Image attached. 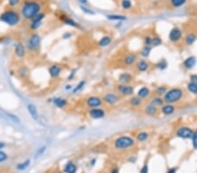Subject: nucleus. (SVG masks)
<instances>
[{
  "instance_id": "obj_1",
  "label": "nucleus",
  "mask_w": 197,
  "mask_h": 173,
  "mask_svg": "<svg viewBox=\"0 0 197 173\" xmlns=\"http://www.w3.org/2000/svg\"><path fill=\"white\" fill-rule=\"evenodd\" d=\"M42 5L36 0H26L20 8V16L25 20L31 21L35 16L41 12Z\"/></svg>"
},
{
  "instance_id": "obj_2",
  "label": "nucleus",
  "mask_w": 197,
  "mask_h": 173,
  "mask_svg": "<svg viewBox=\"0 0 197 173\" xmlns=\"http://www.w3.org/2000/svg\"><path fill=\"white\" fill-rule=\"evenodd\" d=\"M21 20L20 13L14 9H7L0 14V21L7 26H17Z\"/></svg>"
},
{
  "instance_id": "obj_3",
  "label": "nucleus",
  "mask_w": 197,
  "mask_h": 173,
  "mask_svg": "<svg viewBox=\"0 0 197 173\" xmlns=\"http://www.w3.org/2000/svg\"><path fill=\"white\" fill-rule=\"evenodd\" d=\"M184 96V91L180 87H173L168 89L166 93L163 95V100L166 103L174 104L179 102Z\"/></svg>"
},
{
  "instance_id": "obj_4",
  "label": "nucleus",
  "mask_w": 197,
  "mask_h": 173,
  "mask_svg": "<svg viewBox=\"0 0 197 173\" xmlns=\"http://www.w3.org/2000/svg\"><path fill=\"white\" fill-rule=\"evenodd\" d=\"M26 50L30 53H36L41 46V37L37 32H32L26 41Z\"/></svg>"
},
{
  "instance_id": "obj_5",
  "label": "nucleus",
  "mask_w": 197,
  "mask_h": 173,
  "mask_svg": "<svg viewBox=\"0 0 197 173\" xmlns=\"http://www.w3.org/2000/svg\"><path fill=\"white\" fill-rule=\"evenodd\" d=\"M135 145V140L129 136H122L118 137L114 142V146L118 150L129 149Z\"/></svg>"
},
{
  "instance_id": "obj_6",
  "label": "nucleus",
  "mask_w": 197,
  "mask_h": 173,
  "mask_svg": "<svg viewBox=\"0 0 197 173\" xmlns=\"http://www.w3.org/2000/svg\"><path fill=\"white\" fill-rule=\"evenodd\" d=\"M194 129L187 126H181L176 129L175 136L182 139H191L194 135Z\"/></svg>"
},
{
  "instance_id": "obj_7",
  "label": "nucleus",
  "mask_w": 197,
  "mask_h": 173,
  "mask_svg": "<svg viewBox=\"0 0 197 173\" xmlns=\"http://www.w3.org/2000/svg\"><path fill=\"white\" fill-rule=\"evenodd\" d=\"M46 18V14L43 13V12H41L39 13L38 15L35 16L31 20V23L29 25V28L30 30L35 32L37 31L41 26L42 23H43V20L45 19Z\"/></svg>"
},
{
  "instance_id": "obj_8",
  "label": "nucleus",
  "mask_w": 197,
  "mask_h": 173,
  "mask_svg": "<svg viewBox=\"0 0 197 173\" xmlns=\"http://www.w3.org/2000/svg\"><path fill=\"white\" fill-rule=\"evenodd\" d=\"M182 39V31L179 27H173L172 28L169 33H168V40L171 41L172 43H177Z\"/></svg>"
},
{
  "instance_id": "obj_9",
  "label": "nucleus",
  "mask_w": 197,
  "mask_h": 173,
  "mask_svg": "<svg viewBox=\"0 0 197 173\" xmlns=\"http://www.w3.org/2000/svg\"><path fill=\"white\" fill-rule=\"evenodd\" d=\"M103 99L96 95H90L85 100V103L89 108H100L103 105Z\"/></svg>"
},
{
  "instance_id": "obj_10",
  "label": "nucleus",
  "mask_w": 197,
  "mask_h": 173,
  "mask_svg": "<svg viewBox=\"0 0 197 173\" xmlns=\"http://www.w3.org/2000/svg\"><path fill=\"white\" fill-rule=\"evenodd\" d=\"M26 45L23 42H18L16 43L14 46V55H15L18 59H24L26 55Z\"/></svg>"
},
{
  "instance_id": "obj_11",
  "label": "nucleus",
  "mask_w": 197,
  "mask_h": 173,
  "mask_svg": "<svg viewBox=\"0 0 197 173\" xmlns=\"http://www.w3.org/2000/svg\"><path fill=\"white\" fill-rule=\"evenodd\" d=\"M117 90L124 96H131L134 93V87L129 84H118L117 86Z\"/></svg>"
},
{
  "instance_id": "obj_12",
  "label": "nucleus",
  "mask_w": 197,
  "mask_h": 173,
  "mask_svg": "<svg viewBox=\"0 0 197 173\" xmlns=\"http://www.w3.org/2000/svg\"><path fill=\"white\" fill-rule=\"evenodd\" d=\"M88 116L91 119L94 120H99V119H103L106 116V112L104 111V109L101 108H89L88 110Z\"/></svg>"
},
{
  "instance_id": "obj_13",
  "label": "nucleus",
  "mask_w": 197,
  "mask_h": 173,
  "mask_svg": "<svg viewBox=\"0 0 197 173\" xmlns=\"http://www.w3.org/2000/svg\"><path fill=\"white\" fill-rule=\"evenodd\" d=\"M62 66L59 64H53L48 68V74L52 79H57L62 72Z\"/></svg>"
},
{
  "instance_id": "obj_14",
  "label": "nucleus",
  "mask_w": 197,
  "mask_h": 173,
  "mask_svg": "<svg viewBox=\"0 0 197 173\" xmlns=\"http://www.w3.org/2000/svg\"><path fill=\"white\" fill-rule=\"evenodd\" d=\"M118 101H119V97L114 93H107L103 97V102L109 105H114L116 103H118Z\"/></svg>"
},
{
  "instance_id": "obj_15",
  "label": "nucleus",
  "mask_w": 197,
  "mask_h": 173,
  "mask_svg": "<svg viewBox=\"0 0 197 173\" xmlns=\"http://www.w3.org/2000/svg\"><path fill=\"white\" fill-rule=\"evenodd\" d=\"M161 112L164 116H171L175 112V106L170 103H164L161 107Z\"/></svg>"
},
{
  "instance_id": "obj_16",
  "label": "nucleus",
  "mask_w": 197,
  "mask_h": 173,
  "mask_svg": "<svg viewBox=\"0 0 197 173\" xmlns=\"http://www.w3.org/2000/svg\"><path fill=\"white\" fill-rule=\"evenodd\" d=\"M137 59H138L137 55H136L135 53H128L127 55H125V56L124 57L123 62H124V64H125V66H132L135 62L137 61Z\"/></svg>"
},
{
  "instance_id": "obj_17",
  "label": "nucleus",
  "mask_w": 197,
  "mask_h": 173,
  "mask_svg": "<svg viewBox=\"0 0 197 173\" xmlns=\"http://www.w3.org/2000/svg\"><path fill=\"white\" fill-rule=\"evenodd\" d=\"M26 109L29 113L30 116L34 120V121H37L38 118H39V112H38V109L35 105L32 104V103H29L26 105Z\"/></svg>"
},
{
  "instance_id": "obj_18",
  "label": "nucleus",
  "mask_w": 197,
  "mask_h": 173,
  "mask_svg": "<svg viewBox=\"0 0 197 173\" xmlns=\"http://www.w3.org/2000/svg\"><path fill=\"white\" fill-rule=\"evenodd\" d=\"M132 81V75L128 72L120 74L118 76V82L120 84H130Z\"/></svg>"
},
{
  "instance_id": "obj_19",
  "label": "nucleus",
  "mask_w": 197,
  "mask_h": 173,
  "mask_svg": "<svg viewBox=\"0 0 197 173\" xmlns=\"http://www.w3.org/2000/svg\"><path fill=\"white\" fill-rule=\"evenodd\" d=\"M196 57L195 56H189L187 59H185L183 61V66L187 69H192L194 66L196 65Z\"/></svg>"
},
{
  "instance_id": "obj_20",
  "label": "nucleus",
  "mask_w": 197,
  "mask_h": 173,
  "mask_svg": "<svg viewBox=\"0 0 197 173\" xmlns=\"http://www.w3.org/2000/svg\"><path fill=\"white\" fill-rule=\"evenodd\" d=\"M145 114L148 116H155L159 113V108H156L151 104H148L145 107Z\"/></svg>"
},
{
  "instance_id": "obj_21",
  "label": "nucleus",
  "mask_w": 197,
  "mask_h": 173,
  "mask_svg": "<svg viewBox=\"0 0 197 173\" xmlns=\"http://www.w3.org/2000/svg\"><path fill=\"white\" fill-rule=\"evenodd\" d=\"M53 103L55 107L59 108H66L67 105V101L65 98L62 97H55L53 99Z\"/></svg>"
},
{
  "instance_id": "obj_22",
  "label": "nucleus",
  "mask_w": 197,
  "mask_h": 173,
  "mask_svg": "<svg viewBox=\"0 0 197 173\" xmlns=\"http://www.w3.org/2000/svg\"><path fill=\"white\" fill-rule=\"evenodd\" d=\"M136 67H137V70L139 72V73H144V72H146L149 68V63L145 60H140V61H138L137 65H136Z\"/></svg>"
},
{
  "instance_id": "obj_23",
  "label": "nucleus",
  "mask_w": 197,
  "mask_h": 173,
  "mask_svg": "<svg viewBox=\"0 0 197 173\" xmlns=\"http://www.w3.org/2000/svg\"><path fill=\"white\" fill-rule=\"evenodd\" d=\"M76 171H77V166L75 165V163L71 161L67 162L63 168L64 173H76Z\"/></svg>"
},
{
  "instance_id": "obj_24",
  "label": "nucleus",
  "mask_w": 197,
  "mask_h": 173,
  "mask_svg": "<svg viewBox=\"0 0 197 173\" xmlns=\"http://www.w3.org/2000/svg\"><path fill=\"white\" fill-rule=\"evenodd\" d=\"M197 40V36L195 33L194 32H188L187 35L185 36L184 38V41H185V44L187 46H192L193 44Z\"/></svg>"
},
{
  "instance_id": "obj_25",
  "label": "nucleus",
  "mask_w": 197,
  "mask_h": 173,
  "mask_svg": "<svg viewBox=\"0 0 197 173\" xmlns=\"http://www.w3.org/2000/svg\"><path fill=\"white\" fill-rule=\"evenodd\" d=\"M150 94V89H149L147 86H142V87H140L139 89L138 90L137 96H139V98H141V99L143 100V99H145V98H147V97L149 96Z\"/></svg>"
},
{
  "instance_id": "obj_26",
  "label": "nucleus",
  "mask_w": 197,
  "mask_h": 173,
  "mask_svg": "<svg viewBox=\"0 0 197 173\" xmlns=\"http://www.w3.org/2000/svg\"><path fill=\"white\" fill-rule=\"evenodd\" d=\"M111 41H112V38H111L110 36H104V37H102V38L100 39V40L98 41L97 45H98V46H100V47H106V46L110 45Z\"/></svg>"
},
{
  "instance_id": "obj_27",
  "label": "nucleus",
  "mask_w": 197,
  "mask_h": 173,
  "mask_svg": "<svg viewBox=\"0 0 197 173\" xmlns=\"http://www.w3.org/2000/svg\"><path fill=\"white\" fill-rule=\"evenodd\" d=\"M63 18H62V21L65 25L69 26H72V27H78L79 25L76 21H75L73 19L69 18V17H67V16H62Z\"/></svg>"
},
{
  "instance_id": "obj_28",
  "label": "nucleus",
  "mask_w": 197,
  "mask_h": 173,
  "mask_svg": "<svg viewBox=\"0 0 197 173\" xmlns=\"http://www.w3.org/2000/svg\"><path fill=\"white\" fill-rule=\"evenodd\" d=\"M106 18L111 21H125L127 19L126 16L119 15V14H108L106 15Z\"/></svg>"
},
{
  "instance_id": "obj_29",
  "label": "nucleus",
  "mask_w": 197,
  "mask_h": 173,
  "mask_svg": "<svg viewBox=\"0 0 197 173\" xmlns=\"http://www.w3.org/2000/svg\"><path fill=\"white\" fill-rule=\"evenodd\" d=\"M149 104H151V105H152V106H154V107L156 108L161 107V106L164 104V100H163V98H161V96L153 97V98L151 100Z\"/></svg>"
},
{
  "instance_id": "obj_30",
  "label": "nucleus",
  "mask_w": 197,
  "mask_h": 173,
  "mask_svg": "<svg viewBox=\"0 0 197 173\" xmlns=\"http://www.w3.org/2000/svg\"><path fill=\"white\" fill-rule=\"evenodd\" d=\"M149 137V133L146 132V131H140L137 134L136 136V138L137 140L140 142V143H143V142H145L147 139Z\"/></svg>"
},
{
  "instance_id": "obj_31",
  "label": "nucleus",
  "mask_w": 197,
  "mask_h": 173,
  "mask_svg": "<svg viewBox=\"0 0 197 173\" xmlns=\"http://www.w3.org/2000/svg\"><path fill=\"white\" fill-rule=\"evenodd\" d=\"M86 85V82L85 81H81V82H78V84L75 86H74L72 89V94L73 95H76L80 91H82L84 86Z\"/></svg>"
},
{
  "instance_id": "obj_32",
  "label": "nucleus",
  "mask_w": 197,
  "mask_h": 173,
  "mask_svg": "<svg viewBox=\"0 0 197 173\" xmlns=\"http://www.w3.org/2000/svg\"><path fill=\"white\" fill-rule=\"evenodd\" d=\"M129 103L131 104V106L132 107H139L142 104V99L139 98V96H132L129 100Z\"/></svg>"
},
{
  "instance_id": "obj_33",
  "label": "nucleus",
  "mask_w": 197,
  "mask_h": 173,
  "mask_svg": "<svg viewBox=\"0 0 197 173\" xmlns=\"http://www.w3.org/2000/svg\"><path fill=\"white\" fill-rule=\"evenodd\" d=\"M30 163H31V160L30 159H27L26 161H24V162H22V163H19L17 164V166H16V168L18 171H25L26 169L28 168V166L30 165Z\"/></svg>"
},
{
  "instance_id": "obj_34",
  "label": "nucleus",
  "mask_w": 197,
  "mask_h": 173,
  "mask_svg": "<svg viewBox=\"0 0 197 173\" xmlns=\"http://www.w3.org/2000/svg\"><path fill=\"white\" fill-rule=\"evenodd\" d=\"M152 49V46H144V47L142 48V50H141V52H140L141 56L144 57V58H148V57L150 56Z\"/></svg>"
},
{
  "instance_id": "obj_35",
  "label": "nucleus",
  "mask_w": 197,
  "mask_h": 173,
  "mask_svg": "<svg viewBox=\"0 0 197 173\" xmlns=\"http://www.w3.org/2000/svg\"><path fill=\"white\" fill-rule=\"evenodd\" d=\"M187 3V0H170V4L174 8L182 7Z\"/></svg>"
},
{
  "instance_id": "obj_36",
  "label": "nucleus",
  "mask_w": 197,
  "mask_h": 173,
  "mask_svg": "<svg viewBox=\"0 0 197 173\" xmlns=\"http://www.w3.org/2000/svg\"><path fill=\"white\" fill-rule=\"evenodd\" d=\"M167 90L168 89H167V87L166 86H157V88L155 89V93L158 96H163Z\"/></svg>"
},
{
  "instance_id": "obj_37",
  "label": "nucleus",
  "mask_w": 197,
  "mask_h": 173,
  "mask_svg": "<svg viewBox=\"0 0 197 173\" xmlns=\"http://www.w3.org/2000/svg\"><path fill=\"white\" fill-rule=\"evenodd\" d=\"M187 88L188 92H190L193 95H197V85L193 82H188L187 84Z\"/></svg>"
},
{
  "instance_id": "obj_38",
  "label": "nucleus",
  "mask_w": 197,
  "mask_h": 173,
  "mask_svg": "<svg viewBox=\"0 0 197 173\" xmlns=\"http://www.w3.org/2000/svg\"><path fill=\"white\" fill-rule=\"evenodd\" d=\"M167 66H168V63L165 59H162L156 64V67L160 70H165Z\"/></svg>"
},
{
  "instance_id": "obj_39",
  "label": "nucleus",
  "mask_w": 197,
  "mask_h": 173,
  "mask_svg": "<svg viewBox=\"0 0 197 173\" xmlns=\"http://www.w3.org/2000/svg\"><path fill=\"white\" fill-rule=\"evenodd\" d=\"M162 44V40L160 36L152 37V46H159Z\"/></svg>"
},
{
  "instance_id": "obj_40",
  "label": "nucleus",
  "mask_w": 197,
  "mask_h": 173,
  "mask_svg": "<svg viewBox=\"0 0 197 173\" xmlns=\"http://www.w3.org/2000/svg\"><path fill=\"white\" fill-rule=\"evenodd\" d=\"M121 7L125 10H129L132 7V2L131 0H122L121 1Z\"/></svg>"
},
{
  "instance_id": "obj_41",
  "label": "nucleus",
  "mask_w": 197,
  "mask_h": 173,
  "mask_svg": "<svg viewBox=\"0 0 197 173\" xmlns=\"http://www.w3.org/2000/svg\"><path fill=\"white\" fill-rule=\"evenodd\" d=\"M5 116L7 117H9L11 121L12 122H15V123H19L20 122V119L19 117L17 116L16 115H13V114H11V113H6Z\"/></svg>"
},
{
  "instance_id": "obj_42",
  "label": "nucleus",
  "mask_w": 197,
  "mask_h": 173,
  "mask_svg": "<svg viewBox=\"0 0 197 173\" xmlns=\"http://www.w3.org/2000/svg\"><path fill=\"white\" fill-rule=\"evenodd\" d=\"M7 2H8V5L11 9H14L16 7H18L21 3L20 0H7Z\"/></svg>"
},
{
  "instance_id": "obj_43",
  "label": "nucleus",
  "mask_w": 197,
  "mask_h": 173,
  "mask_svg": "<svg viewBox=\"0 0 197 173\" xmlns=\"http://www.w3.org/2000/svg\"><path fill=\"white\" fill-rule=\"evenodd\" d=\"M27 73H28V69L26 68V66H21L18 71V74H19L20 78H25L27 75Z\"/></svg>"
},
{
  "instance_id": "obj_44",
  "label": "nucleus",
  "mask_w": 197,
  "mask_h": 173,
  "mask_svg": "<svg viewBox=\"0 0 197 173\" xmlns=\"http://www.w3.org/2000/svg\"><path fill=\"white\" fill-rule=\"evenodd\" d=\"M8 159V155L4 150H0V163H4Z\"/></svg>"
},
{
  "instance_id": "obj_45",
  "label": "nucleus",
  "mask_w": 197,
  "mask_h": 173,
  "mask_svg": "<svg viewBox=\"0 0 197 173\" xmlns=\"http://www.w3.org/2000/svg\"><path fill=\"white\" fill-rule=\"evenodd\" d=\"M46 149H47L46 146H43V147L40 148L39 150H37L36 153H35V155H34L35 158H40L41 156H42V155L44 154V152L46 151Z\"/></svg>"
},
{
  "instance_id": "obj_46",
  "label": "nucleus",
  "mask_w": 197,
  "mask_h": 173,
  "mask_svg": "<svg viewBox=\"0 0 197 173\" xmlns=\"http://www.w3.org/2000/svg\"><path fill=\"white\" fill-rule=\"evenodd\" d=\"M81 9H82V11H83L84 13H86V14H88V15H95V12H94L93 11L88 9L87 6L81 5Z\"/></svg>"
},
{
  "instance_id": "obj_47",
  "label": "nucleus",
  "mask_w": 197,
  "mask_h": 173,
  "mask_svg": "<svg viewBox=\"0 0 197 173\" xmlns=\"http://www.w3.org/2000/svg\"><path fill=\"white\" fill-rule=\"evenodd\" d=\"M191 139H192L193 146H194V148H195V150H197V129L194 131V135H193Z\"/></svg>"
},
{
  "instance_id": "obj_48",
  "label": "nucleus",
  "mask_w": 197,
  "mask_h": 173,
  "mask_svg": "<svg viewBox=\"0 0 197 173\" xmlns=\"http://www.w3.org/2000/svg\"><path fill=\"white\" fill-rule=\"evenodd\" d=\"M144 44H145V46H152V37L151 36H145L144 38Z\"/></svg>"
},
{
  "instance_id": "obj_49",
  "label": "nucleus",
  "mask_w": 197,
  "mask_h": 173,
  "mask_svg": "<svg viewBox=\"0 0 197 173\" xmlns=\"http://www.w3.org/2000/svg\"><path fill=\"white\" fill-rule=\"evenodd\" d=\"M139 173H148V165L147 164H144L143 167L140 169Z\"/></svg>"
},
{
  "instance_id": "obj_50",
  "label": "nucleus",
  "mask_w": 197,
  "mask_h": 173,
  "mask_svg": "<svg viewBox=\"0 0 197 173\" xmlns=\"http://www.w3.org/2000/svg\"><path fill=\"white\" fill-rule=\"evenodd\" d=\"M190 82L197 85V74H191L190 75Z\"/></svg>"
},
{
  "instance_id": "obj_51",
  "label": "nucleus",
  "mask_w": 197,
  "mask_h": 173,
  "mask_svg": "<svg viewBox=\"0 0 197 173\" xmlns=\"http://www.w3.org/2000/svg\"><path fill=\"white\" fill-rule=\"evenodd\" d=\"M75 72H76V70H73V71L71 72V74H70L68 75V77H67V81H71V80H73V78L75 75Z\"/></svg>"
},
{
  "instance_id": "obj_52",
  "label": "nucleus",
  "mask_w": 197,
  "mask_h": 173,
  "mask_svg": "<svg viewBox=\"0 0 197 173\" xmlns=\"http://www.w3.org/2000/svg\"><path fill=\"white\" fill-rule=\"evenodd\" d=\"M78 2L82 5H83V6H87L88 3V0H78Z\"/></svg>"
},
{
  "instance_id": "obj_53",
  "label": "nucleus",
  "mask_w": 197,
  "mask_h": 173,
  "mask_svg": "<svg viewBox=\"0 0 197 173\" xmlns=\"http://www.w3.org/2000/svg\"><path fill=\"white\" fill-rule=\"evenodd\" d=\"M64 89H65L66 91H70V90H72L73 89V86L71 85V84H67V85L65 86Z\"/></svg>"
},
{
  "instance_id": "obj_54",
  "label": "nucleus",
  "mask_w": 197,
  "mask_h": 173,
  "mask_svg": "<svg viewBox=\"0 0 197 173\" xmlns=\"http://www.w3.org/2000/svg\"><path fill=\"white\" fill-rule=\"evenodd\" d=\"M72 36V34L70 33V32H67V33H65L64 35L62 36L63 37V39H65V40H67V39H69L70 37Z\"/></svg>"
},
{
  "instance_id": "obj_55",
  "label": "nucleus",
  "mask_w": 197,
  "mask_h": 173,
  "mask_svg": "<svg viewBox=\"0 0 197 173\" xmlns=\"http://www.w3.org/2000/svg\"><path fill=\"white\" fill-rule=\"evenodd\" d=\"M5 146H6L5 143H4V142H1V141H0V150H3V149H4Z\"/></svg>"
},
{
  "instance_id": "obj_56",
  "label": "nucleus",
  "mask_w": 197,
  "mask_h": 173,
  "mask_svg": "<svg viewBox=\"0 0 197 173\" xmlns=\"http://www.w3.org/2000/svg\"><path fill=\"white\" fill-rule=\"evenodd\" d=\"M167 173H176V168H171L168 170Z\"/></svg>"
},
{
  "instance_id": "obj_57",
  "label": "nucleus",
  "mask_w": 197,
  "mask_h": 173,
  "mask_svg": "<svg viewBox=\"0 0 197 173\" xmlns=\"http://www.w3.org/2000/svg\"><path fill=\"white\" fill-rule=\"evenodd\" d=\"M110 173H118V169H117V168L113 169V170L111 171V172Z\"/></svg>"
}]
</instances>
